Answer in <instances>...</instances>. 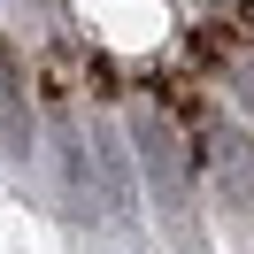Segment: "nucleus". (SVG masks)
I'll return each mask as SVG.
<instances>
[{"label":"nucleus","mask_w":254,"mask_h":254,"mask_svg":"<svg viewBox=\"0 0 254 254\" xmlns=\"http://www.w3.org/2000/svg\"><path fill=\"white\" fill-rule=\"evenodd\" d=\"M247 100H254V77H247Z\"/></svg>","instance_id":"3"},{"label":"nucleus","mask_w":254,"mask_h":254,"mask_svg":"<svg viewBox=\"0 0 254 254\" xmlns=\"http://www.w3.org/2000/svg\"><path fill=\"white\" fill-rule=\"evenodd\" d=\"M231 47H239V23H200V31L185 39V54H192V62H223Z\"/></svg>","instance_id":"1"},{"label":"nucleus","mask_w":254,"mask_h":254,"mask_svg":"<svg viewBox=\"0 0 254 254\" xmlns=\"http://www.w3.org/2000/svg\"><path fill=\"white\" fill-rule=\"evenodd\" d=\"M231 23H239V31L254 39V0H239V16H231Z\"/></svg>","instance_id":"2"}]
</instances>
